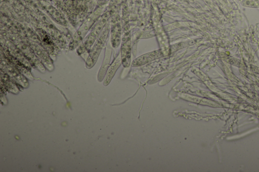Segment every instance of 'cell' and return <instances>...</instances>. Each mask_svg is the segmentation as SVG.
I'll return each instance as SVG.
<instances>
[{
	"label": "cell",
	"instance_id": "1",
	"mask_svg": "<svg viewBox=\"0 0 259 172\" xmlns=\"http://www.w3.org/2000/svg\"><path fill=\"white\" fill-rule=\"evenodd\" d=\"M1 35L8 36V38L4 37L12 41L18 47L29 61L31 65L35 66L42 72H45L44 65L36 56L33 49L28 43L27 40H25L17 34L3 29L1 30Z\"/></svg>",
	"mask_w": 259,
	"mask_h": 172
},
{
	"label": "cell",
	"instance_id": "2",
	"mask_svg": "<svg viewBox=\"0 0 259 172\" xmlns=\"http://www.w3.org/2000/svg\"><path fill=\"white\" fill-rule=\"evenodd\" d=\"M109 16V13H106L100 17L90 34L84 38L82 44L78 47L77 51L79 54L82 56L85 53L88 56L90 49L101 34Z\"/></svg>",
	"mask_w": 259,
	"mask_h": 172
},
{
	"label": "cell",
	"instance_id": "3",
	"mask_svg": "<svg viewBox=\"0 0 259 172\" xmlns=\"http://www.w3.org/2000/svg\"><path fill=\"white\" fill-rule=\"evenodd\" d=\"M121 38L120 57L121 64L124 68L130 66L131 59V35L128 22L124 23Z\"/></svg>",
	"mask_w": 259,
	"mask_h": 172
},
{
	"label": "cell",
	"instance_id": "4",
	"mask_svg": "<svg viewBox=\"0 0 259 172\" xmlns=\"http://www.w3.org/2000/svg\"><path fill=\"white\" fill-rule=\"evenodd\" d=\"M100 12L98 10L95 11L78 28L73 35L72 41L70 43L69 45L70 49L72 50L75 48L84 39V36L89 29H90L91 27L94 25L98 18Z\"/></svg>",
	"mask_w": 259,
	"mask_h": 172
},
{
	"label": "cell",
	"instance_id": "5",
	"mask_svg": "<svg viewBox=\"0 0 259 172\" xmlns=\"http://www.w3.org/2000/svg\"><path fill=\"white\" fill-rule=\"evenodd\" d=\"M109 31L110 27L107 25L104 28L99 37L90 49L86 62V65L88 68H91L96 63L105 43Z\"/></svg>",
	"mask_w": 259,
	"mask_h": 172
},
{
	"label": "cell",
	"instance_id": "6",
	"mask_svg": "<svg viewBox=\"0 0 259 172\" xmlns=\"http://www.w3.org/2000/svg\"><path fill=\"white\" fill-rule=\"evenodd\" d=\"M1 70L6 73L14 82L25 88L28 86L29 83L26 77L2 55H1Z\"/></svg>",
	"mask_w": 259,
	"mask_h": 172
},
{
	"label": "cell",
	"instance_id": "7",
	"mask_svg": "<svg viewBox=\"0 0 259 172\" xmlns=\"http://www.w3.org/2000/svg\"><path fill=\"white\" fill-rule=\"evenodd\" d=\"M172 52L171 48L160 49L143 54L135 59L132 62L133 67H137L146 64L156 59L166 56Z\"/></svg>",
	"mask_w": 259,
	"mask_h": 172
},
{
	"label": "cell",
	"instance_id": "8",
	"mask_svg": "<svg viewBox=\"0 0 259 172\" xmlns=\"http://www.w3.org/2000/svg\"><path fill=\"white\" fill-rule=\"evenodd\" d=\"M27 42L31 46L36 56L49 70L52 71L54 69L53 62L51 57L47 51L40 44L36 43L32 41L27 40Z\"/></svg>",
	"mask_w": 259,
	"mask_h": 172
},
{
	"label": "cell",
	"instance_id": "9",
	"mask_svg": "<svg viewBox=\"0 0 259 172\" xmlns=\"http://www.w3.org/2000/svg\"><path fill=\"white\" fill-rule=\"evenodd\" d=\"M40 40L41 44L49 53L52 59H55L56 46L49 34L42 28H38L36 31Z\"/></svg>",
	"mask_w": 259,
	"mask_h": 172
},
{
	"label": "cell",
	"instance_id": "10",
	"mask_svg": "<svg viewBox=\"0 0 259 172\" xmlns=\"http://www.w3.org/2000/svg\"><path fill=\"white\" fill-rule=\"evenodd\" d=\"M43 27L56 46L62 49L65 48L66 44L65 39L59 31L53 24L50 22H45Z\"/></svg>",
	"mask_w": 259,
	"mask_h": 172
},
{
	"label": "cell",
	"instance_id": "11",
	"mask_svg": "<svg viewBox=\"0 0 259 172\" xmlns=\"http://www.w3.org/2000/svg\"><path fill=\"white\" fill-rule=\"evenodd\" d=\"M111 44L113 48L119 46L121 40L122 27L119 19H113L111 26Z\"/></svg>",
	"mask_w": 259,
	"mask_h": 172
},
{
	"label": "cell",
	"instance_id": "12",
	"mask_svg": "<svg viewBox=\"0 0 259 172\" xmlns=\"http://www.w3.org/2000/svg\"><path fill=\"white\" fill-rule=\"evenodd\" d=\"M43 7L48 13V14L57 23L65 25L66 24V21L63 15L56 9L52 6L44 3Z\"/></svg>",
	"mask_w": 259,
	"mask_h": 172
},
{
	"label": "cell",
	"instance_id": "13",
	"mask_svg": "<svg viewBox=\"0 0 259 172\" xmlns=\"http://www.w3.org/2000/svg\"><path fill=\"white\" fill-rule=\"evenodd\" d=\"M121 64L120 56L118 55L109 68L103 82L105 86L107 85L114 76L116 70Z\"/></svg>",
	"mask_w": 259,
	"mask_h": 172
},
{
	"label": "cell",
	"instance_id": "14",
	"mask_svg": "<svg viewBox=\"0 0 259 172\" xmlns=\"http://www.w3.org/2000/svg\"><path fill=\"white\" fill-rule=\"evenodd\" d=\"M2 82L4 84L6 88L13 93H18V89L16 85L11 78L5 72L2 71L1 74Z\"/></svg>",
	"mask_w": 259,
	"mask_h": 172
},
{
	"label": "cell",
	"instance_id": "15",
	"mask_svg": "<svg viewBox=\"0 0 259 172\" xmlns=\"http://www.w3.org/2000/svg\"><path fill=\"white\" fill-rule=\"evenodd\" d=\"M179 96L181 98L184 100L194 103L211 106H213V102H211L210 100L198 97L189 94L181 93L179 94Z\"/></svg>",
	"mask_w": 259,
	"mask_h": 172
},
{
	"label": "cell",
	"instance_id": "16",
	"mask_svg": "<svg viewBox=\"0 0 259 172\" xmlns=\"http://www.w3.org/2000/svg\"><path fill=\"white\" fill-rule=\"evenodd\" d=\"M242 5L247 7L257 8L259 7V0H243Z\"/></svg>",
	"mask_w": 259,
	"mask_h": 172
}]
</instances>
